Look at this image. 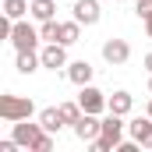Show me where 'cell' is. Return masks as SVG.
<instances>
[{
	"mask_svg": "<svg viewBox=\"0 0 152 152\" xmlns=\"http://www.w3.org/2000/svg\"><path fill=\"white\" fill-rule=\"evenodd\" d=\"M124 127H127V124H124V117L113 113V110H106V117H103V134L88 142L92 152H110V149H117V145L124 142Z\"/></svg>",
	"mask_w": 152,
	"mask_h": 152,
	"instance_id": "cell-1",
	"label": "cell"
},
{
	"mask_svg": "<svg viewBox=\"0 0 152 152\" xmlns=\"http://www.w3.org/2000/svg\"><path fill=\"white\" fill-rule=\"evenodd\" d=\"M36 113V103L28 96H14V92H4L0 96V120L14 124V120H25V117Z\"/></svg>",
	"mask_w": 152,
	"mask_h": 152,
	"instance_id": "cell-2",
	"label": "cell"
},
{
	"mask_svg": "<svg viewBox=\"0 0 152 152\" xmlns=\"http://www.w3.org/2000/svg\"><path fill=\"white\" fill-rule=\"evenodd\" d=\"M78 103H81V110H85V113H106V110H110V96H106V92H99L92 81H88V85H81Z\"/></svg>",
	"mask_w": 152,
	"mask_h": 152,
	"instance_id": "cell-3",
	"label": "cell"
},
{
	"mask_svg": "<svg viewBox=\"0 0 152 152\" xmlns=\"http://www.w3.org/2000/svg\"><path fill=\"white\" fill-rule=\"evenodd\" d=\"M42 134H46V127H42V124H28V117H25V120H14V131H11V138H14L21 149H36Z\"/></svg>",
	"mask_w": 152,
	"mask_h": 152,
	"instance_id": "cell-4",
	"label": "cell"
},
{
	"mask_svg": "<svg viewBox=\"0 0 152 152\" xmlns=\"http://www.w3.org/2000/svg\"><path fill=\"white\" fill-rule=\"evenodd\" d=\"M39 39H42V36H39V28H32L25 18L14 21V28H11V46H14V50H36Z\"/></svg>",
	"mask_w": 152,
	"mask_h": 152,
	"instance_id": "cell-5",
	"label": "cell"
},
{
	"mask_svg": "<svg viewBox=\"0 0 152 152\" xmlns=\"http://www.w3.org/2000/svg\"><path fill=\"white\" fill-rule=\"evenodd\" d=\"M103 60H106L110 67H124V64L131 60V42H127V39H106V42H103Z\"/></svg>",
	"mask_w": 152,
	"mask_h": 152,
	"instance_id": "cell-6",
	"label": "cell"
},
{
	"mask_svg": "<svg viewBox=\"0 0 152 152\" xmlns=\"http://www.w3.org/2000/svg\"><path fill=\"white\" fill-rule=\"evenodd\" d=\"M71 131H75L78 142H92V138L103 134V117H99V113H81V120L71 124Z\"/></svg>",
	"mask_w": 152,
	"mask_h": 152,
	"instance_id": "cell-7",
	"label": "cell"
},
{
	"mask_svg": "<svg viewBox=\"0 0 152 152\" xmlns=\"http://www.w3.org/2000/svg\"><path fill=\"white\" fill-rule=\"evenodd\" d=\"M39 57H42V67H50V71L67 67V46H64V42H46V46L39 50Z\"/></svg>",
	"mask_w": 152,
	"mask_h": 152,
	"instance_id": "cell-8",
	"label": "cell"
},
{
	"mask_svg": "<svg viewBox=\"0 0 152 152\" xmlns=\"http://www.w3.org/2000/svg\"><path fill=\"white\" fill-rule=\"evenodd\" d=\"M127 134L142 145V149H152V117H134V120H127Z\"/></svg>",
	"mask_w": 152,
	"mask_h": 152,
	"instance_id": "cell-9",
	"label": "cell"
},
{
	"mask_svg": "<svg viewBox=\"0 0 152 152\" xmlns=\"http://www.w3.org/2000/svg\"><path fill=\"white\" fill-rule=\"evenodd\" d=\"M99 18H103L99 0H75V21H81V25H96Z\"/></svg>",
	"mask_w": 152,
	"mask_h": 152,
	"instance_id": "cell-10",
	"label": "cell"
},
{
	"mask_svg": "<svg viewBox=\"0 0 152 152\" xmlns=\"http://www.w3.org/2000/svg\"><path fill=\"white\" fill-rule=\"evenodd\" d=\"M42 67V57L36 50H18V75H36Z\"/></svg>",
	"mask_w": 152,
	"mask_h": 152,
	"instance_id": "cell-11",
	"label": "cell"
},
{
	"mask_svg": "<svg viewBox=\"0 0 152 152\" xmlns=\"http://www.w3.org/2000/svg\"><path fill=\"white\" fill-rule=\"evenodd\" d=\"M39 124H42L50 134H57V131H60L67 120H64V113H60V106H46V110L39 113Z\"/></svg>",
	"mask_w": 152,
	"mask_h": 152,
	"instance_id": "cell-12",
	"label": "cell"
},
{
	"mask_svg": "<svg viewBox=\"0 0 152 152\" xmlns=\"http://www.w3.org/2000/svg\"><path fill=\"white\" fill-rule=\"evenodd\" d=\"M67 78L75 81L78 88L88 85V81H92V64H88V60H75V64H67Z\"/></svg>",
	"mask_w": 152,
	"mask_h": 152,
	"instance_id": "cell-13",
	"label": "cell"
},
{
	"mask_svg": "<svg viewBox=\"0 0 152 152\" xmlns=\"http://www.w3.org/2000/svg\"><path fill=\"white\" fill-rule=\"evenodd\" d=\"M131 106H134V96H131L127 88H117L113 96H110V110H113V113L127 117V113H131Z\"/></svg>",
	"mask_w": 152,
	"mask_h": 152,
	"instance_id": "cell-14",
	"label": "cell"
},
{
	"mask_svg": "<svg viewBox=\"0 0 152 152\" xmlns=\"http://www.w3.org/2000/svg\"><path fill=\"white\" fill-rule=\"evenodd\" d=\"M32 18H36V21L57 18V0H32Z\"/></svg>",
	"mask_w": 152,
	"mask_h": 152,
	"instance_id": "cell-15",
	"label": "cell"
},
{
	"mask_svg": "<svg viewBox=\"0 0 152 152\" xmlns=\"http://www.w3.org/2000/svg\"><path fill=\"white\" fill-rule=\"evenodd\" d=\"M78 39H81V21H60V42L75 46Z\"/></svg>",
	"mask_w": 152,
	"mask_h": 152,
	"instance_id": "cell-16",
	"label": "cell"
},
{
	"mask_svg": "<svg viewBox=\"0 0 152 152\" xmlns=\"http://www.w3.org/2000/svg\"><path fill=\"white\" fill-rule=\"evenodd\" d=\"M4 14L18 21V18H25V14H32V4H28V0H4Z\"/></svg>",
	"mask_w": 152,
	"mask_h": 152,
	"instance_id": "cell-17",
	"label": "cell"
},
{
	"mask_svg": "<svg viewBox=\"0 0 152 152\" xmlns=\"http://www.w3.org/2000/svg\"><path fill=\"white\" fill-rule=\"evenodd\" d=\"M39 36L46 39V42H60V21H57V18L39 21Z\"/></svg>",
	"mask_w": 152,
	"mask_h": 152,
	"instance_id": "cell-18",
	"label": "cell"
},
{
	"mask_svg": "<svg viewBox=\"0 0 152 152\" xmlns=\"http://www.w3.org/2000/svg\"><path fill=\"white\" fill-rule=\"evenodd\" d=\"M60 113H64V120H67V124H78L85 110H81V103H60Z\"/></svg>",
	"mask_w": 152,
	"mask_h": 152,
	"instance_id": "cell-19",
	"label": "cell"
},
{
	"mask_svg": "<svg viewBox=\"0 0 152 152\" xmlns=\"http://www.w3.org/2000/svg\"><path fill=\"white\" fill-rule=\"evenodd\" d=\"M134 14H138L142 21H149L152 18V0H134Z\"/></svg>",
	"mask_w": 152,
	"mask_h": 152,
	"instance_id": "cell-20",
	"label": "cell"
},
{
	"mask_svg": "<svg viewBox=\"0 0 152 152\" xmlns=\"http://www.w3.org/2000/svg\"><path fill=\"white\" fill-rule=\"evenodd\" d=\"M53 145H57V142H53V134L46 131V134L39 138V145H36V149H32V152H50V149H53Z\"/></svg>",
	"mask_w": 152,
	"mask_h": 152,
	"instance_id": "cell-21",
	"label": "cell"
},
{
	"mask_svg": "<svg viewBox=\"0 0 152 152\" xmlns=\"http://www.w3.org/2000/svg\"><path fill=\"white\" fill-rule=\"evenodd\" d=\"M142 64H145V71L152 75V53H145V60H142Z\"/></svg>",
	"mask_w": 152,
	"mask_h": 152,
	"instance_id": "cell-22",
	"label": "cell"
},
{
	"mask_svg": "<svg viewBox=\"0 0 152 152\" xmlns=\"http://www.w3.org/2000/svg\"><path fill=\"white\" fill-rule=\"evenodd\" d=\"M145 32H149V39H152V18H149V21H145Z\"/></svg>",
	"mask_w": 152,
	"mask_h": 152,
	"instance_id": "cell-23",
	"label": "cell"
},
{
	"mask_svg": "<svg viewBox=\"0 0 152 152\" xmlns=\"http://www.w3.org/2000/svg\"><path fill=\"white\" fill-rule=\"evenodd\" d=\"M149 117H152V99H149Z\"/></svg>",
	"mask_w": 152,
	"mask_h": 152,
	"instance_id": "cell-24",
	"label": "cell"
},
{
	"mask_svg": "<svg viewBox=\"0 0 152 152\" xmlns=\"http://www.w3.org/2000/svg\"><path fill=\"white\" fill-rule=\"evenodd\" d=\"M149 88H152V78H149Z\"/></svg>",
	"mask_w": 152,
	"mask_h": 152,
	"instance_id": "cell-25",
	"label": "cell"
}]
</instances>
